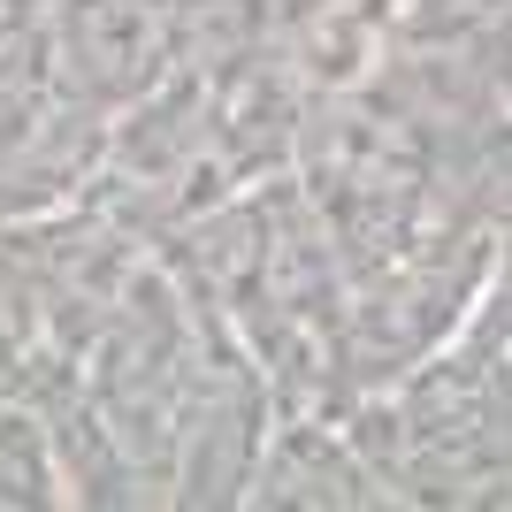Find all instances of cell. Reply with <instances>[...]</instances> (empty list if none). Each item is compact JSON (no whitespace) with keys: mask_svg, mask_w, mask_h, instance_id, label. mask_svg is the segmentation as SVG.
Listing matches in <instances>:
<instances>
[]
</instances>
